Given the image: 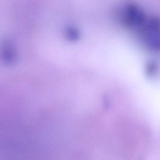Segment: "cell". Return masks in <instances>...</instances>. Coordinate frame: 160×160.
Returning <instances> with one entry per match:
<instances>
[{"label": "cell", "instance_id": "obj_2", "mask_svg": "<svg viewBox=\"0 0 160 160\" xmlns=\"http://www.w3.org/2000/svg\"><path fill=\"white\" fill-rule=\"evenodd\" d=\"M144 45L152 51H156L160 48V21L156 17L149 18L147 25L138 34Z\"/></svg>", "mask_w": 160, "mask_h": 160}, {"label": "cell", "instance_id": "obj_3", "mask_svg": "<svg viewBox=\"0 0 160 160\" xmlns=\"http://www.w3.org/2000/svg\"><path fill=\"white\" fill-rule=\"evenodd\" d=\"M66 36L69 40L72 42H75L77 41L79 38V33L76 28L72 27L67 29Z\"/></svg>", "mask_w": 160, "mask_h": 160}, {"label": "cell", "instance_id": "obj_1", "mask_svg": "<svg viewBox=\"0 0 160 160\" xmlns=\"http://www.w3.org/2000/svg\"><path fill=\"white\" fill-rule=\"evenodd\" d=\"M118 16L122 26L138 34L144 28L149 18L139 5L133 2H127L121 7Z\"/></svg>", "mask_w": 160, "mask_h": 160}]
</instances>
